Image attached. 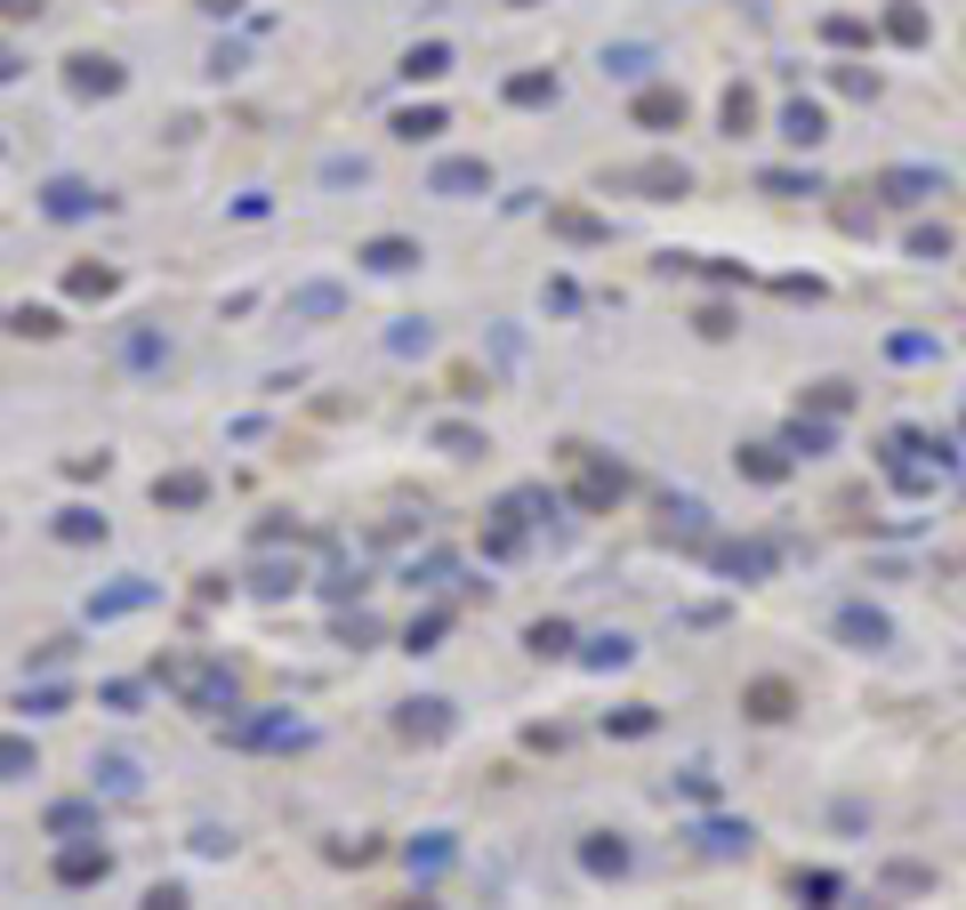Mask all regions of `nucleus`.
I'll use <instances>...</instances> for the list:
<instances>
[{"label":"nucleus","instance_id":"f257e3e1","mask_svg":"<svg viewBox=\"0 0 966 910\" xmlns=\"http://www.w3.org/2000/svg\"><path fill=\"white\" fill-rule=\"evenodd\" d=\"M741 710H749V718H757V725H781V718H789V710H798V693H789V685H781V677H757V685H749V693H741Z\"/></svg>","mask_w":966,"mask_h":910},{"label":"nucleus","instance_id":"f03ea898","mask_svg":"<svg viewBox=\"0 0 966 910\" xmlns=\"http://www.w3.org/2000/svg\"><path fill=\"white\" fill-rule=\"evenodd\" d=\"M637 121L644 129H684V89H644L637 97Z\"/></svg>","mask_w":966,"mask_h":910},{"label":"nucleus","instance_id":"7ed1b4c3","mask_svg":"<svg viewBox=\"0 0 966 910\" xmlns=\"http://www.w3.org/2000/svg\"><path fill=\"white\" fill-rule=\"evenodd\" d=\"M781 138H789V146H821V138H830V121H821L814 97H798V106L781 113Z\"/></svg>","mask_w":966,"mask_h":910},{"label":"nucleus","instance_id":"20e7f679","mask_svg":"<svg viewBox=\"0 0 966 910\" xmlns=\"http://www.w3.org/2000/svg\"><path fill=\"white\" fill-rule=\"evenodd\" d=\"M878 194H886V201H926V194H943V178H935V170H886Z\"/></svg>","mask_w":966,"mask_h":910},{"label":"nucleus","instance_id":"39448f33","mask_svg":"<svg viewBox=\"0 0 966 910\" xmlns=\"http://www.w3.org/2000/svg\"><path fill=\"white\" fill-rule=\"evenodd\" d=\"M620 492H629V476H620V467H589V476H580V508H612Z\"/></svg>","mask_w":966,"mask_h":910},{"label":"nucleus","instance_id":"423d86ee","mask_svg":"<svg viewBox=\"0 0 966 910\" xmlns=\"http://www.w3.org/2000/svg\"><path fill=\"white\" fill-rule=\"evenodd\" d=\"M838 636L870 653V645H886V621H878V613H861V604H846V613H838Z\"/></svg>","mask_w":966,"mask_h":910},{"label":"nucleus","instance_id":"0eeeda50","mask_svg":"<svg viewBox=\"0 0 966 910\" xmlns=\"http://www.w3.org/2000/svg\"><path fill=\"white\" fill-rule=\"evenodd\" d=\"M886 32H894L903 49H918V41H926V9H918V0H894V9H886Z\"/></svg>","mask_w":966,"mask_h":910},{"label":"nucleus","instance_id":"6e6552de","mask_svg":"<svg viewBox=\"0 0 966 910\" xmlns=\"http://www.w3.org/2000/svg\"><path fill=\"white\" fill-rule=\"evenodd\" d=\"M741 476H757V484H781V476H789V459H781L773 444H741Z\"/></svg>","mask_w":966,"mask_h":910},{"label":"nucleus","instance_id":"1a4fd4ad","mask_svg":"<svg viewBox=\"0 0 966 910\" xmlns=\"http://www.w3.org/2000/svg\"><path fill=\"white\" fill-rule=\"evenodd\" d=\"M629 186H652V194H684V170H677V161H652V170H629Z\"/></svg>","mask_w":966,"mask_h":910},{"label":"nucleus","instance_id":"9d476101","mask_svg":"<svg viewBox=\"0 0 966 910\" xmlns=\"http://www.w3.org/2000/svg\"><path fill=\"white\" fill-rule=\"evenodd\" d=\"M515 106H540V97H556V73H515Z\"/></svg>","mask_w":966,"mask_h":910},{"label":"nucleus","instance_id":"9b49d317","mask_svg":"<svg viewBox=\"0 0 966 910\" xmlns=\"http://www.w3.org/2000/svg\"><path fill=\"white\" fill-rule=\"evenodd\" d=\"M749 121H757V97H749V89H724V129H733V138H741Z\"/></svg>","mask_w":966,"mask_h":910},{"label":"nucleus","instance_id":"f8f14e48","mask_svg":"<svg viewBox=\"0 0 966 910\" xmlns=\"http://www.w3.org/2000/svg\"><path fill=\"white\" fill-rule=\"evenodd\" d=\"M589 870H629V847L620 838H589Z\"/></svg>","mask_w":966,"mask_h":910},{"label":"nucleus","instance_id":"ddd939ff","mask_svg":"<svg viewBox=\"0 0 966 910\" xmlns=\"http://www.w3.org/2000/svg\"><path fill=\"white\" fill-rule=\"evenodd\" d=\"M717 564H724V572H766L773 548H717Z\"/></svg>","mask_w":966,"mask_h":910},{"label":"nucleus","instance_id":"4468645a","mask_svg":"<svg viewBox=\"0 0 966 910\" xmlns=\"http://www.w3.org/2000/svg\"><path fill=\"white\" fill-rule=\"evenodd\" d=\"M532 653H572V629L564 621H540L532 629Z\"/></svg>","mask_w":966,"mask_h":910},{"label":"nucleus","instance_id":"2eb2a0df","mask_svg":"<svg viewBox=\"0 0 966 910\" xmlns=\"http://www.w3.org/2000/svg\"><path fill=\"white\" fill-rule=\"evenodd\" d=\"M556 234H572V243H597V234H604V226H597L589 210H556Z\"/></svg>","mask_w":966,"mask_h":910},{"label":"nucleus","instance_id":"dca6fc26","mask_svg":"<svg viewBox=\"0 0 966 910\" xmlns=\"http://www.w3.org/2000/svg\"><path fill=\"white\" fill-rule=\"evenodd\" d=\"M798 894H806V910H830V894H838V879H830V870H814V879H798Z\"/></svg>","mask_w":966,"mask_h":910},{"label":"nucleus","instance_id":"f3484780","mask_svg":"<svg viewBox=\"0 0 966 910\" xmlns=\"http://www.w3.org/2000/svg\"><path fill=\"white\" fill-rule=\"evenodd\" d=\"M435 186H443V194H467V186H483V161H452V170H443Z\"/></svg>","mask_w":966,"mask_h":910},{"label":"nucleus","instance_id":"a211bd4d","mask_svg":"<svg viewBox=\"0 0 966 910\" xmlns=\"http://www.w3.org/2000/svg\"><path fill=\"white\" fill-rule=\"evenodd\" d=\"M709 838V854H741L749 847V830H733V822H717V830H701Z\"/></svg>","mask_w":966,"mask_h":910},{"label":"nucleus","instance_id":"6ab92c4d","mask_svg":"<svg viewBox=\"0 0 966 910\" xmlns=\"http://www.w3.org/2000/svg\"><path fill=\"white\" fill-rule=\"evenodd\" d=\"M910 250H918V258H943V250H950V234H943V226H918V234H910Z\"/></svg>","mask_w":966,"mask_h":910},{"label":"nucleus","instance_id":"aec40b11","mask_svg":"<svg viewBox=\"0 0 966 910\" xmlns=\"http://www.w3.org/2000/svg\"><path fill=\"white\" fill-rule=\"evenodd\" d=\"M838 89H854V97H878V73H861V65H838Z\"/></svg>","mask_w":966,"mask_h":910},{"label":"nucleus","instance_id":"412c9836","mask_svg":"<svg viewBox=\"0 0 966 910\" xmlns=\"http://www.w3.org/2000/svg\"><path fill=\"white\" fill-rule=\"evenodd\" d=\"M821 444H830V427H806V419L789 427V452H821Z\"/></svg>","mask_w":966,"mask_h":910},{"label":"nucleus","instance_id":"4be33fe9","mask_svg":"<svg viewBox=\"0 0 966 910\" xmlns=\"http://www.w3.org/2000/svg\"><path fill=\"white\" fill-rule=\"evenodd\" d=\"M395 129H403V138H435V129H443V113H403Z\"/></svg>","mask_w":966,"mask_h":910},{"label":"nucleus","instance_id":"5701e85b","mask_svg":"<svg viewBox=\"0 0 966 910\" xmlns=\"http://www.w3.org/2000/svg\"><path fill=\"white\" fill-rule=\"evenodd\" d=\"M589 661H597V669H620V661H629V636H604V645H597Z\"/></svg>","mask_w":966,"mask_h":910},{"label":"nucleus","instance_id":"b1692460","mask_svg":"<svg viewBox=\"0 0 966 910\" xmlns=\"http://www.w3.org/2000/svg\"><path fill=\"white\" fill-rule=\"evenodd\" d=\"M515 9H532V0H515Z\"/></svg>","mask_w":966,"mask_h":910}]
</instances>
